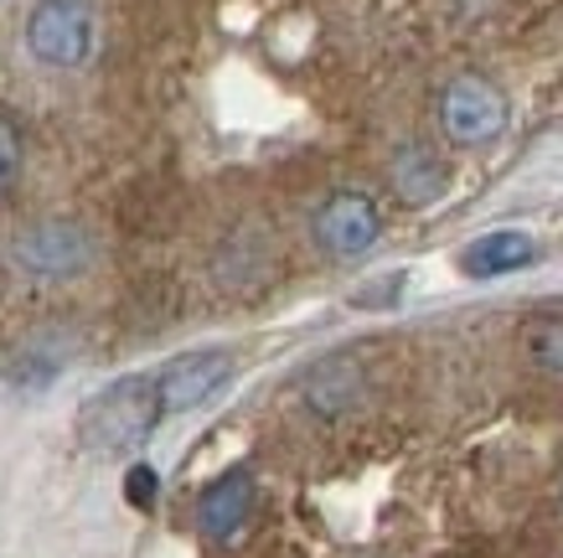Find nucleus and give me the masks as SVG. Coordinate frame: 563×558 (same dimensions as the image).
Listing matches in <instances>:
<instances>
[{
	"label": "nucleus",
	"instance_id": "f257e3e1",
	"mask_svg": "<svg viewBox=\"0 0 563 558\" xmlns=\"http://www.w3.org/2000/svg\"><path fill=\"white\" fill-rule=\"evenodd\" d=\"M161 419V393H155V378H120L84 408V445H93L99 456H124L145 445V435Z\"/></svg>",
	"mask_w": 563,
	"mask_h": 558
},
{
	"label": "nucleus",
	"instance_id": "f03ea898",
	"mask_svg": "<svg viewBox=\"0 0 563 558\" xmlns=\"http://www.w3.org/2000/svg\"><path fill=\"white\" fill-rule=\"evenodd\" d=\"M26 47L47 68H78L93 52V11L88 0H42L26 21Z\"/></svg>",
	"mask_w": 563,
	"mask_h": 558
},
{
	"label": "nucleus",
	"instance_id": "7ed1b4c3",
	"mask_svg": "<svg viewBox=\"0 0 563 558\" xmlns=\"http://www.w3.org/2000/svg\"><path fill=\"white\" fill-rule=\"evenodd\" d=\"M440 124L455 145H486L507 130V99L492 78L461 73L455 84L440 94Z\"/></svg>",
	"mask_w": 563,
	"mask_h": 558
},
{
	"label": "nucleus",
	"instance_id": "20e7f679",
	"mask_svg": "<svg viewBox=\"0 0 563 558\" xmlns=\"http://www.w3.org/2000/svg\"><path fill=\"white\" fill-rule=\"evenodd\" d=\"M93 259V243L78 222H36L16 238V264L36 280H68Z\"/></svg>",
	"mask_w": 563,
	"mask_h": 558
},
{
	"label": "nucleus",
	"instance_id": "39448f33",
	"mask_svg": "<svg viewBox=\"0 0 563 558\" xmlns=\"http://www.w3.org/2000/svg\"><path fill=\"white\" fill-rule=\"evenodd\" d=\"M377 228H383V218H377L373 197H362V192H336L316 212V238L336 259H362L377 243Z\"/></svg>",
	"mask_w": 563,
	"mask_h": 558
},
{
	"label": "nucleus",
	"instance_id": "423d86ee",
	"mask_svg": "<svg viewBox=\"0 0 563 558\" xmlns=\"http://www.w3.org/2000/svg\"><path fill=\"white\" fill-rule=\"evenodd\" d=\"M228 378H233V357L228 352H187V357H176L172 368L155 378L161 414H187V408L207 404Z\"/></svg>",
	"mask_w": 563,
	"mask_h": 558
},
{
	"label": "nucleus",
	"instance_id": "0eeeda50",
	"mask_svg": "<svg viewBox=\"0 0 563 558\" xmlns=\"http://www.w3.org/2000/svg\"><path fill=\"white\" fill-rule=\"evenodd\" d=\"M249 512H254V475L249 471H228L218 475L212 486L202 491V502H197V523H202L207 538H233L243 523H249Z\"/></svg>",
	"mask_w": 563,
	"mask_h": 558
},
{
	"label": "nucleus",
	"instance_id": "6e6552de",
	"mask_svg": "<svg viewBox=\"0 0 563 558\" xmlns=\"http://www.w3.org/2000/svg\"><path fill=\"white\" fill-rule=\"evenodd\" d=\"M528 259H532V238L528 233H512V228H501V233H486V238H476V243L465 249L461 270L476 274V280H492V274L522 270Z\"/></svg>",
	"mask_w": 563,
	"mask_h": 558
},
{
	"label": "nucleus",
	"instance_id": "1a4fd4ad",
	"mask_svg": "<svg viewBox=\"0 0 563 558\" xmlns=\"http://www.w3.org/2000/svg\"><path fill=\"white\" fill-rule=\"evenodd\" d=\"M393 186H398V197L413 207L434 203L444 186V166L429 151H404V155H393Z\"/></svg>",
	"mask_w": 563,
	"mask_h": 558
},
{
	"label": "nucleus",
	"instance_id": "9d476101",
	"mask_svg": "<svg viewBox=\"0 0 563 558\" xmlns=\"http://www.w3.org/2000/svg\"><path fill=\"white\" fill-rule=\"evenodd\" d=\"M522 352H528L532 368L563 378V316H538V321L522 326Z\"/></svg>",
	"mask_w": 563,
	"mask_h": 558
},
{
	"label": "nucleus",
	"instance_id": "9b49d317",
	"mask_svg": "<svg viewBox=\"0 0 563 558\" xmlns=\"http://www.w3.org/2000/svg\"><path fill=\"white\" fill-rule=\"evenodd\" d=\"M16 176H21V130L11 114H0V203L11 197Z\"/></svg>",
	"mask_w": 563,
	"mask_h": 558
},
{
	"label": "nucleus",
	"instance_id": "f8f14e48",
	"mask_svg": "<svg viewBox=\"0 0 563 558\" xmlns=\"http://www.w3.org/2000/svg\"><path fill=\"white\" fill-rule=\"evenodd\" d=\"M124 496H130L135 507H151L155 502V471L151 466H130V475H124Z\"/></svg>",
	"mask_w": 563,
	"mask_h": 558
}]
</instances>
